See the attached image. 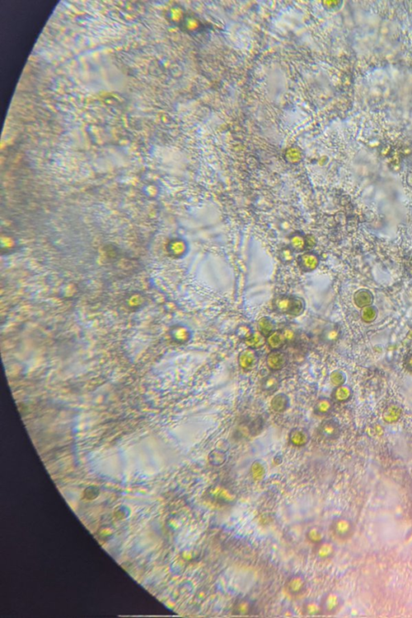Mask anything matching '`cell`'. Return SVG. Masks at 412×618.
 Here are the masks:
<instances>
[{
    "mask_svg": "<svg viewBox=\"0 0 412 618\" xmlns=\"http://www.w3.org/2000/svg\"><path fill=\"white\" fill-rule=\"evenodd\" d=\"M280 261L282 262L283 264H291L294 261L295 259V252L292 250V248L288 246H284L280 250L279 254Z\"/></svg>",
    "mask_w": 412,
    "mask_h": 618,
    "instance_id": "obj_29",
    "label": "cell"
},
{
    "mask_svg": "<svg viewBox=\"0 0 412 618\" xmlns=\"http://www.w3.org/2000/svg\"><path fill=\"white\" fill-rule=\"evenodd\" d=\"M353 396V391L348 386H342L335 387L332 392V400L337 403H344L348 402Z\"/></svg>",
    "mask_w": 412,
    "mask_h": 618,
    "instance_id": "obj_15",
    "label": "cell"
},
{
    "mask_svg": "<svg viewBox=\"0 0 412 618\" xmlns=\"http://www.w3.org/2000/svg\"><path fill=\"white\" fill-rule=\"evenodd\" d=\"M309 441V433L302 427H294L288 433V441L296 448H303L307 445Z\"/></svg>",
    "mask_w": 412,
    "mask_h": 618,
    "instance_id": "obj_11",
    "label": "cell"
},
{
    "mask_svg": "<svg viewBox=\"0 0 412 618\" xmlns=\"http://www.w3.org/2000/svg\"><path fill=\"white\" fill-rule=\"evenodd\" d=\"M283 589L287 597L299 600L304 597L308 589L307 578L303 573H292L285 580Z\"/></svg>",
    "mask_w": 412,
    "mask_h": 618,
    "instance_id": "obj_1",
    "label": "cell"
},
{
    "mask_svg": "<svg viewBox=\"0 0 412 618\" xmlns=\"http://www.w3.org/2000/svg\"><path fill=\"white\" fill-rule=\"evenodd\" d=\"M188 250V245L183 240L175 241L173 245V252L176 256H182Z\"/></svg>",
    "mask_w": 412,
    "mask_h": 618,
    "instance_id": "obj_32",
    "label": "cell"
},
{
    "mask_svg": "<svg viewBox=\"0 0 412 618\" xmlns=\"http://www.w3.org/2000/svg\"><path fill=\"white\" fill-rule=\"evenodd\" d=\"M320 609L322 615H332L339 610L341 599L335 593H327L320 601Z\"/></svg>",
    "mask_w": 412,
    "mask_h": 618,
    "instance_id": "obj_6",
    "label": "cell"
},
{
    "mask_svg": "<svg viewBox=\"0 0 412 618\" xmlns=\"http://www.w3.org/2000/svg\"><path fill=\"white\" fill-rule=\"evenodd\" d=\"M289 246L294 252L304 253L306 251V235L301 232H295L289 237Z\"/></svg>",
    "mask_w": 412,
    "mask_h": 618,
    "instance_id": "obj_17",
    "label": "cell"
},
{
    "mask_svg": "<svg viewBox=\"0 0 412 618\" xmlns=\"http://www.w3.org/2000/svg\"><path fill=\"white\" fill-rule=\"evenodd\" d=\"M289 397L284 393H279L271 401V408L274 412L282 413L289 407Z\"/></svg>",
    "mask_w": 412,
    "mask_h": 618,
    "instance_id": "obj_16",
    "label": "cell"
},
{
    "mask_svg": "<svg viewBox=\"0 0 412 618\" xmlns=\"http://www.w3.org/2000/svg\"><path fill=\"white\" fill-rule=\"evenodd\" d=\"M403 416V409L399 404L390 403L383 412V419L387 423H397Z\"/></svg>",
    "mask_w": 412,
    "mask_h": 618,
    "instance_id": "obj_14",
    "label": "cell"
},
{
    "mask_svg": "<svg viewBox=\"0 0 412 618\" xmlns=\"http://www.w3.org/2000/svg\"><path fill=\"white\" fill-rule=\"evenodd\" d=\"M304 539L307 543L312 546L316 545L321 541L325 540L324 533L321 528L317 526H312L307 528L304 533Z\"/></svg>",
    "mask_w": 412,
    "mask_h": 618,
    "instance_id": "obj_21",
    "label": "cell"
},
{
    "mask_svg": "<svg viewBox=\"0 0 412 618\" xmlns=\"http://www.w3.org/2000/svg\"><path fill=\"white\" fill-rule=\"evenodd\" d=\"M287 344L281 330H275L266 337V345L271 350H281Z\"/></svg>",
    "mask_w": 412,
    "mask_h": 618,
    "instance_id": "obj_19",
    "label": "cell"
},
{
    "mask_svg": "<svg viewBox=\"0 0 412 618\" xmlns=\"http://www.w3.org/2000/svg\"><path fill=\"white\" fill-rule=\"evenodd\" d=\"M262 389L266 393H275L280 386V380L275 375H269L262 379L261 383Z\"/></svg>",
    "mask_w": 412,
    "mask_h": 618,
    "instance_id": "obj_23",
    "label": "cell"
},
{
    "mask_svg": "<svg viewBox=\"0 0 412 618\" xmlns=\"http://www.w3.org/2000/svg\"><path fill=\"white\" fill-rule=\"evenodd\" d=\"M281 331H282V334L284 336L285 340L287 341V344L293 343L294 341H296L297 335H296V332L293 330L290 329V328H284Z\"/></svg>",
    "mask_w": 412,
    "mask_h": 618,
    "instance_id": "obj_35",
    "label": "cell"
},
{
    "mask_svg": "<svg viewBox=\"0 0 412 618\" xmlns=\"http://www.w3.org/2000/svg\"><path fill=\"white\" fill-rule=\"evenodd\" d=\"M329 530L332 536L337 540H346L350 535V524L345 518H337L333 519L331 523Z\"/></svg>",
    "mask_w": 412,
    "mask_h": 618,
    "instance_id": "obj_5",
    "label": "cell"
},
{
    "mask_svg": "<svg viewBox=\"0 0 412 618\" xmlns=\"http://www.w3.org/2000/svg\"><path fill=\"white\" fill-rule=\"evenodd\" d=\"M333 402H334L332 401V398H326V397L318 398L313 407L314 413L317 416H328L333 409Z\"/></svg>",
    "mask_w": 412,
    "mask_h": 618,
    "instance_id": "obj_18",
    "label": "cell"
},
{
    "mask_svg": "<svg viewBox=\"0 0 412 618\" xmlns=\"http://www.w3.org/2000/svg\"><path fill=\"white\" fill-rule=\"evenodd\" d=\"M294 296L280 295L273 300L272 306L275 311L282 315H290L293 305Z\"/></svg>",
    "mask_w": 412,
    "mask_h": 618,
    "instance_id": "obj_12",
    "label": "cell"
},
{
    "mask_svg": "<svg viewBox=\"0 0 412 618\" xmlns=\"http://www.w3.org/2000/svg\"><path fill=\"white\" fill-rule=\"evenodd\" d=\"M318 433L322 438L327 441H334L340 437L341 426L336 419H326L320 424Z\"/></svg>",
    "mask_w": 412,
    "mask_h": 618,
    "instance_id": "obj_4",
    "label": "cell"
},
{
    "mask_svg": "<svg viewBox=\"0 0 412 618\" xmlns=\"http://www.w3.org/2000/svg\"><path fill=\"white\" fill-rule=\"evenodd\" d=\"M342 336V332L337 325H329L321 332V339L323 343L332 346L339 341Z\"/></svg>",
    "mask_w": 412,
    "mask_h": 618,
    "instance_id": "obj_13",
    "label": "cell"
},
{
    "mask_svg": "<svg viewBox=\"0 0 412 618\" xmlns=\"http://www.w3.org/2000/svg\"><path fill=\"white\" fill-rule=\"evenodd\" d=\"M305 301L303 298L294 296L293 305H292V311L290 312L289 316H294V317L301 316L305 311Z\"/></svg>",
    "mask_w": 412,
    "mask_h": 618,
    "instance_id": "obj_26",
    "label": "cell"
},
{
    "mask_svg": "<svg viewBox=\"0 0 412 618\" xmlns=\"http://www.w3.org/2000/svg\"><path fill=\"white\" fill-rule=\"evenodd\" d=\"M287 355L286 353L281 350H271V352L267 355L266 362V366L271 371L277 372L284 368L287 363Z\"/></svg>",
    "mask_w": 412,
    "mask_h": 618,
    "instance_id": "obj_7",
    "label": "cell"
},
{
    "mask_svg": "<svg viewBox=\"0 0 412 618\" xmlns=\"http://www.w3.org/2000/svg\"><path fill=\"white\" fill-rule=\"evenodd\" d=\"M377 311L373 308H365L362 311V318L366 323H371L375 320Z\"/></svg>",
    "mask_w": 412,
    "mask_h": 618,
    "instance_id": "obj_33",
    "label": "cell"
},
{
    "mask_svg": "<svg viewBox=\"0 0 412 618\" xmlns=\"http://www.w3.org/2000/svg\"><path fill=\"white\" fill-rule=\"evenodd\" d=\"M174 336L175 340L181 342V343H186L191 339V332L188 328L178 327L176 330L174 331Z\"/></svg>",
    "mask_w": 412,
    "mask_h": 618,
    "instance_id": "obj_31",
    "label": "cell"
},
{
    "mask_svg": "<svg viewBox=\"0 0 412 618\" xmlns=\"http://www.w3.org/2000/svg\"><path fill=\"white\" fill-rule=\"evenodd\" d=\"M317 240L312 234L306 235V251H311L316 246Z\"/></svg>",
    "mask_w": 412,
    "mask_h": 618,
    "instance_id": "obj_37",
    "label": "cell"
},
{
    "mask_svg": "<svg viewBox=\"0 0 412 618\" xmlns=\"http://www.w3.org/2000/svg\"><path fill=\"white\" fill-rule=\"evenodd\" d=\"M298 265L304 272H312L319 266V257L312 251H305L300 255L297 259Z\"/></svg>",
    "mask_w": 412,
    "mask_h": 618,
    "instance_id": "obj_10",
    "label": "cell"
},
{
    "mask_svg": "<svg viewBox=\"0 0 412 618\" xmlns=\"http://www.w3.org/2000/svg\"><path fill=\"white\" fill-rule=\"evenodd\" d=\"M371 302V296H368L367 293H360L359 295H356L355 303L358 307H367V305H370Z\"/></svg>",
    "mask_w": 412,
    "mask_h": 618,
    "instance_id": "obj_34",
    "label": "cell"
},
{
    "mask_svg": "<svg viewBox=\"0 0 412 618\" xmlns=\"http://www.w3.org/2000/svg\"><path fill=\"white\" fill-rule=\"evenodd\" d=\"M246 346L253 350H258L263 347L266 344V337L261 334L260 332H255L251 338L245 341Z\"/></svg>",
    "mask_w": 412,
    "mask_h": 618,
    "instance_id": "obj_25",
    "label": "cell"
},
{
    "mask_svg": "<svg viewBox=\"0 0 412 618\" xmlns=\"http://www.w3.org/2000/svg\"><path fill=\"white\" fill-rule=\"evenodd\" d=\"M331 384L334 387H338V386L345 385L346 382V375L343 371L336 370L332 371L329 376Z\"/></svg>",
    "mask_w": 412,
    "mask_h": 618,
    "instance_id": "obj_28",
    "label": "cell"
},
{
    "mask_svg": "<svg viewBox=\"0 0 412 618\" xmlns=\"http://www.w3.org/2000/svg\"><path fill=\"white\" fill-rule=\"evenodd\" d=\"M251 476L256 481H260L265 477L266 474V468H265L264 464H262L260 461H256L251 464Z\"/></svg>",
    "mask_w": 412,
    "mask_h": 618,
    "instance_id": "obj_27",
    "label": "cell"
},
{
    "mask_svg": "<svg viewBox=\"0 0 412 618\" xmlns=\"http://www.w3.org/2000/svg\"><path fill=\"white\" fill-rule=\"evenodd\" d=\"M312 554L320 561H325L331 559L335 553L334 545L325 539L321 541L316 545L312 546Z\"/></svg>",
    "mask_w": 412,
    "mask_h": 618,
    "instance_id": "obj_8",
    "label": "cell"
},
{
    "mask_svg": "<svg viewBox=\"0 0 412 618\" xmlns=\"http://www.w3.org/2000/svg\"><path fill=\"white\" fill-rule=\"evenodd\" d=\"M257 327L259 332L261 334L263 335L265 337H267L269 335L271 334L275 331V323L269 318L267 316H262L258 321Z\"/></svg>",
    "mask_w": 412,
    "mask_h": 618,
    "instance_id": "obj_22",
    "label": "cell"
},
{
    "mask_svg": "<svg viewBox=\"0 0 412 618\" xmlns=\"http://www.w3.org/2000/svg\"><path fill=\"white\" fill-rule=\"evenodd\" d=\"M205 498L213 504L220 507H230L236 502V495L232 489L220 484L213 485L206 489Z\"/></svg>",
    "mask_w": 412,
    "mask_h": 618,
    "instance_id": "obj_2",
    "label": "cell"
},
{
    "mask_svg": "<svg viewBox=\"0 0 412 618\" xmlns=\"http://www.w3.org/2000/svg\"><path fill=\"white\" fill-rule=\"evenodd\" d=\"M208 461L211 465L214 467H220L226 463L227 461V455L223 450L216 448L210 452Z\"/></svg>",
    "mask_w": 412,
    "mask_h": 618,
    "instance_id": "obj_24",
    "label": "cell"
},
{
    "mask_svg": "<svg viewBox=\"0 0 412 618\" xmlns=\"http://www.w3.org/2000/svg\"><path fill=\"white\" fill-rule=\"evenodd\" d=\"M405 367L409 372L412 373V353L408 354L406 357Z\"/></svg>",
    "mask_w": 412,
    "mask_h": 618,
    "instance_id": "obj_38",
    "label": "cell"
},
{
    "mask_svg": "<svg viewBox=\"0 0 412 618\" xmlns=\"http://www.w3.org/2000/svg\"><path fill=\"white\" fill-rule=\"evenodd\" d=\"M262 418L255 419V420H253L250 424V431L252 434L255 435L256 432H260L262 430Z\"/></svg>",
    "mask_w": 412,
    "mask_h": 618,
    "instance_id": "obj_36",
    "label": "cell"
},
{
    "mask_svg": "<svg viewBox=\"0 0 412 618\" xmlns=\"http://www.w3.org/2000/svg\"><path fill=\"white\" fill-rule=\"evenodd\" d=\"M254 332H255L253 331L251 326H249V325H239V326L236 329V330H235V334H236V336H237L240 340L243 341L244 342L247 341L249 338H251V336H252Z\"/></svg>",
    "mask_w": 412,
    "mask_h": 618,
    "instance_id": "obj_30",
    "label": "cell"
},
{
    "mask_svg": "<svg viewBox=\"0 0 412 618\" xmlns=\"http://www.w3.org/2000/svg\"><path fill=\"white\" fill-rule=\"evenodd\" d=\"M255 603L252 600L244 596H239L234 600L231 611L235 616L248 617L255 614Z\"/></svg>",
    "mask_w": 412,
    "mask_h": 618,
    "instance_id": "obj_3",
    "label": "cell"
},
{
    "mask_svg": "<svg viewBox=\"0 0 412 618\" xmlns=\"http://www.w3.org/2000/svg\"><path fill=\"white\" fill-rule=\"evenodd\" d=\"M301 612L304 617H317L321 614L320 603L312 599H306L301 607Z\"/></svg>",
    "mask_w": 412,
    "mask_h": 618,
    "instance_id": "obj_20",
    "label": "cell"
},
{
    "mask_svg": "<svg viewBox=\"0 0 412 618\" xmlns=\"http://www.w3.org/2000/svg\"><path fill=\"white\" fill-rule=\"evenodd\" d=\"M258 362V355L255 350L246 348L240 353L238 357V363L241 370L250 371L255 368Z\"/></svg>",
    "mask_w": 412,
    "mask_h": 618,
    "instance_id": "obj_9",
    "label": "cell"
}]
</instances>
